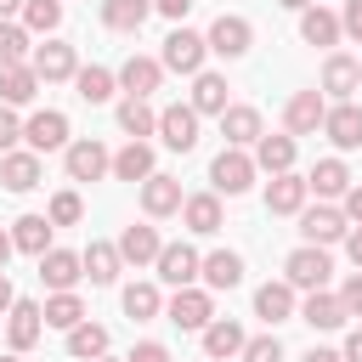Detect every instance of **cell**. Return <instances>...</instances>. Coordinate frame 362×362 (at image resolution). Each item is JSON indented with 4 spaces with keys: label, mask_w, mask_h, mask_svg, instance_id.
Here are the masks:
<instances>
[{
    "label": "cell",
    "mask_w": 362,
    "mask_h": 362,
    "mask_svg": "<svg viewBox=\"0 0 362 362\" xmlns=\"http://www.w3.org/2000/svg\"><path fill=\"white\" fill-rule=\"evenodd\" d=\"M11 305H17V294H11V277L0 272V311H11Z\"/></svg>",
    "instance_id": "54"
},
{
    "label": "cell",
    "mask_w": 362,
    "mask_h": 362,
    "mask_svg": "<svg viewBox=\"0 0 362 362\" xmlns=\"http://www.w3.org/2000/svg\"><path fill=\"white\" fill-rule=\"evenodd\" d=\"M255 170H266V175L294 170V136H260L255 141Z\"/></svg>",
    "instance_id": "25"
},
{
    "label": "cell",
    "mask_w": 362,
    "mask_h": 362,
    "mask_svg": "<svg viewBox=\"0 0 362 362\" xmlns=\"http://www.w3.org/2000/svg\"><path fill=\"white\" fill-rule=\"evenodd\" d=\"M158 136H164V147L192 153V147H198V113H192V102L164 107V113H158Z\"/></svg>",
    "instance_id": "7"
},
{
    "label": "cell",
    "mask_w": 362,
    "mask_h": 362,
    "mask_svg": "<svg viewBox=\"0 0 362 362\" xmlns=\"http://www.w3.org/2000/svg\"><path fill=\"white\" fill-rule=\"evenodd\" d=\"M198 260H204V255H198L192 243H164L153 266H158V277H164L170 288H192V277H198Z\"/></svg>",
    "instance_id": "8"
},
{
    "label": "cell",
    "mask_w": 362,
    "mask_h": 362,
    "mask_svg": "<svg viewBox=\"0 0 362 362\" xmlns=\"http://www.w3.org/2000/svg\"><path fill=\"white\" fill-rule=\"evenodd\" d=\"M40 96V74L23 62V68H0V107H23Z\"/></svg>",
    "instance_id": "17"
},
{
    "label": "cell",
    "mask_w": 362,
    "mask_h": 362,
    "mask_svg": "<svg viewBox=\"0 0 362 362\" xmlns=\"http://www.w3.org/2000/svg\"><path fill=\"white\" fill-rule=\"evenodd\" d=\"M79 266H85L90 283H113V277H119V249H113V243H90V249L79 255Z\"/></svg>",
    "instance_id": "38"
},
{
    "label": "cell",
    "mask_w": 362,
    "mask_h": 362,
    "mask_svg": "<svg viewBox=\"0 0 362 362\" xmlns=\"http://www.w3.org/2000/svg\"><path fill=\"white\" fill-rule=\"evenodd\" d=\"M0 362H23V356H17V351H11V356H0Z\"/></svg>",
    "instance_id": "59"
},
{
    "label": "cell",
    "mask_w": 362,
    "mask_h": 362,
    "mask_svg": "<svg viewBox=\"0 0 362 362\" xmlns=\"http://www.w3.org/2000/svg\"><path fill=\"white\" fill-rule=\"evenodd\" d=\"M0 181H6V192H34L40 187V153H6Z\"/></svg>",
    "instance_id": "18"
},
{
    "label": "cell",
    "mask_w": 362,
    "mask_h": 362,
    "mask_svg": "<svg viewBox=\"0 0 362 362\" xmlns=\"http://www.w3.org/2000/svg\"><path fill=\"white\" fill-rule=\"evenodd\" d=\"M158 79H164V68H158L153 57H130V62L119 68V85H124L130 96H141V102H147V96L158 90Z\"/></svg>",
    "instance_id": "22"
},
{
    "label": "cell",
    "mask_w": 362,
    "mask_h": 362,
    "mask_svg": "<svg viewBox=\"0 0 362 362\" xmlns=\"http://www.w3.org/2000/svg\"><path fill=\"white\" fill-rule=\"evenodd\" d=\"M255 311H260L266 322H288V317H294V288H288V283H260V288H255Z\"/></svg>",
    "instance_id": "30"
},
{
    "label": "cell",
    "mask_w": 362,
    "mask_h": 362,
    "mask_svg": "<svg viewBox=\"0 0 362 362\" xmlns=\"http://www.w3.org/2000/svg\"><path fill=\"white\" fill-rule=\"evenodd\" d=\"M79 215H85L79 192H57V198H51V215H45V221H51V226H74Z\"/></svg>",
    "instance_id": "44"
},
{
    "label": "cell",
    "mask_w": 362,
    "mask_h": 362,
    "mask_svg": "<svg viewBox=\"0 0 362 362\" xmlns=\"http://www.w3.org/2000/svg\"><path fill=\"white\" fill-rule=\"evenodd\" d=\"M339 305H345V317H362V272H351V277H345Z\"/></svg>",
    "instance_id": "47"
},
{
    "label": "cell",
    "mask_w": 362,
    "mask_h": 362,
    "mask_svg": "<svg viewBox=\"0 0 362 362\" xmlns=\"http://www.w3.org/2000/svg\"><path fill=\"white\" fill-rule=\"evenodd\" d=\"M221 136H226V147H249V141H260L266 130H260V113H255V107H226V113H221Z\"/></svg>",
    "instance_id": "24"
},
{
    "label": "cell",
    "mask_w": 362,
    "mask_h": 362,
    "mask_svg": "<svg viewBox=\"0 0 362 362\" xmlns=\"http://www.w3.org/2000/svg\"><path fill=\"white\" fill-rule=\"evenodd\" d=\"M124 317H136V322L158 317V288H153V283H130V288H124Z\"/></svg>",
    "instance_id": "42"
},
{
    "label": "cell",
    "mask_w": 362,
    "mask_h": 362,
    "mask_svg": "<svg viewBox=\"0 0 362 362\" xmlns=\"http://www.w3.org/2000/svg\"><path fill=\"white\" fill-rule=\"evenodd\" d=\"M124 362H170V351H164L158 339H141V345H136V351H130Z\"/></svg>",
    "instance_id": "48"
},
{
    "label": "cell",
    "mask_w": 362,
    "mask_h": 362,
    "mask_svg": "<svg viewBox=\"0 0 362 362\" xmlns=\"http://www.w3.org/2000/svg\"><path fill=\"white\" fill-rule=\"evenodd\" d=\"M96 362H107V356H96Z\"/></svg>",
    "instance_id": "60"
},
{
    "label": "cell",
    "mask_w": 362,
    "mask_h": 362,
    "mask_svg": "<svg viewBox=\"0 0 362 362\" xmlns=\"http://www.w3.org/2000/svg\"><path fill=\"white\" fill-rule=\"evenodd\" d=\"M113 249H119V260L147 266V260H158V249H164V243H158V232H153V226H124Z\"/></svg>",
    "instance_id": "20"
},
{
    "label": "cell",
    "mask_w": 362,
    "mask_h": 362,
    "mask_svg": "<svg viewBox=\"0 0 362 362\" xmlns=\"http://www.w3.org/2000/svg\"><path fill=\"white\" fill-rule=\"evenodd\" d=\"M164 317H170L175 328H198V334H204V328L215 322V305H209V294H204V288H175V294H170V305H164Z\"/></svg>",
    "instance_id": "5"
},
{
    "label": "cell",
    "mask_w": 362,
    "mask_h": 362,
    "mask_svg": "<svg viewBox=\"0 0 362 362\" xmlns=\"http://www.w3.org/2000/svg\"><path fill=\"white\" fill-rule=\"evenodd\" d=\"M181 215H187V232H198V238H209V232H221V198H215V192H198V198H181Z\"/></svg>",
    "instance_id": "27"
},
{
    "label": "cell",
    "mask_w": 362,
    "mask_h": 362,
    "mask_svg": "<svg viewBox=\"0 0 362 362\" xmlns=\"http://www.w3.org/2000/svg\"><path fill=\"white\" fill-rule=\"evenodd\" d=\"M305 362H345V356H339V351H317V345H311V351H305Z\"/></svg>",
    "instance_id": "55"
},
{
    "label": "cell",
    "mask_w": 362,
    "mask_h": 362,
    "mask_svg": "<svg viewBox=\"0 0 362 362\" xmlns=\"http://www.w3.org/2000/svg\"><path fill=\"white\" fill-rule=\"evenodd\" d=\"M300 322H311V328H345V305H339V294L317 288V294L300 305Z\"/></svg>",
    "instance_id": "31"
},
{
    "label": "cell",
    "mask_w": 362,
    "mask_h": 362,
    "mask_svg": "<svg viewBox=\"0 0 362 362\" xmlns=\"http://www.w3.org/2000/svg\"><path fill=\"white\" fill-rule=\"evenodd\" d=\"M11 249H23V255L40 260V255L51 249V221H45V215H23V221L11 226Z\"/></svg>",
    "instance_id": "29"
},
{
    "label": "cell",
    "mask_w": 362,
    "mask_h": 362,
    "mask_svg": "<svg viewBox=\"0 0 362 362\" xmlns=\"http://www.w3.org/2000/svg\"><path fill=\"white\" fill-rule=\"evenodd\" d=\"M192 113H226V79L221 74H192Z\"/></svg>",
    "instance_id": "34"
},
{
    "label": "cell",
    "mask_w": 362,
    "mask_h": 362,
    "mask_svg": "<svg viewBox=\"0 0 362 362\" xmlns=\"http://www.w3.org/2000/svg\"><path fill=\"white\" fill-rule=\"evenodd\" d=\"M17 141H23V124H17V113H11V107H0V158H6Z\"/></svg>",
    "instance_id": "46"
},
{
    "label": "cell",
    "mask_w": 362,
    "mask_h": 362,
    "mask_svg": "<svg viewBox=\"0 0 362 362\" xmlns=\"http://www.w3.org/2000/svg\"><path fill=\"white\" fill-rule=\"evenodd\" d=\"M204 34H192V28H175L170 40H164V57H158V68H175V74H204Z\"/></svg>",
    "instance_id": "3"
},
{
    "label": "cell",
    "mask_w": 362,
    "mask_h": 362,
    "mask_svg": "<svg viewBox=\"0 0 362 362\" xmlns=\"http://www.w3.org/2000/svg\"><path fill=\"white\" fill-rule=\"evenodd\" d=\"M362 85V68H356V57H328L322 62V90L328 96H339V102H351V90Z\"/></svg>",
    "instance_id": "23"
},
{
    "label": "cell",
    "mask_w": 362,
    "mask_h": 362,
    "mask_svg": "<svg viewBox=\"0 0 362 362\" xmlns=\"http://www.w3.org/2000/svg\"><path fill=\"white\" fill-rule=\"evenodd\" d=\"M238 356L243 362H283V345H277V334H260V339H243Z\"/></svg>",
    "instance_id": "45"
},
{
    "label": "cell",
    "mask_w": 362,
    "mask_h": 362,
    "mask_svg": "<svg viewBox=\"0 0 362 362\" xmlns=\"http://www.w3.org/2000/svg\"><path fill=\"white\" fill-rule=\"evenodd\" d=\"M23 57H28V28L0 23V68H23Z\"/></svg>",
    "instance_id": "43"
},
{
    "label": "cell",
    "mask_w": 362,
    "mask_h": 362,
    "mask_svg": "<svg viewBox=\"0 0 362 362\" xmlns=\"http://www.w3.org/2000/svg\"><path fill=\"white\" fill-rule=\"evenodd\" d=\"M113 175H119V181H147V175H153V147H147V141L119 147V153H113Z\"/></svg>",
    "instance_id": "35"
},
{
    "label": "cell",
    "mask_w": 362,
    "mask_h": 362,
    "mask_svg": "<svg viewBox=\"0 0 362 362\" xmlns=\"http://www.w3.org/2000/svg\"><path fill=\"white\" fill-rule=\"evenodd\" d=\"M322 130H328V141H334V147H345V153H351V147H362V107H356V102L328 107V113H322Z\"/></svg>",
    "instance_id": "12"
},
{
    "label": "cell",
    "mask_w": 362,
    "mask_h": 362,
    "mask_svg": "<svg viewBox=\"0 0 362 362\" xmlns=\"http://www.w3.org/2000/svg\"><path fill=\"white\" fill-rule=\"evenodd\" d=\"M277 6H288V11H305V6H317V0H277Z\"/></svg>",
    "instance_id": "58"
},
{
    "label": "cell",
    "mask_w": 362,
    "mask_h": 362,
    "mask_svg": "<svg viewBox=\"0 0 362 362\" xmlns=\"http://www.w3.org/2000/svg\"><path fill=\"white\" fill-rule=\"evenodd\" d=\"M79 277H85V266H79L74 249H45V255H40V283H51L57 294H68Z\"/></svg>",
    "instance_id": "11"
},
{
    "label": "cell",
    "mask_w": 362,
    "mask_h": 362,
    "mask_svg": "<svg viewBox=\"0 0 362 362\" xmlns=\"http://www.w3.org/2000/svg\"><path fill=\"white\" fill-rule=\"evenodd\" d=\"M345 255H351V266L362 272V226H356V232H345Z\"/></svg>",
    "instance_id": "52"
},
{
    "label": "cell",
    "mask_w": 362,
    "mask_h": 362,
    "mask_svg": "<svg viewBox=\"0 0 362 362\" xmlns=\"http://www.w3.org/2000/svg\"><path fill=\"white\" fill-rule=\"evenodd\" d=\"M40 311H45V328H62V334L85 322V305H79V294H74V288H68V294H51Z\"/></svg>",
    "instance_id": "36"
},
{
    "label": "cell",
    "mask_w": 362,
    "mask_h": 362,
    "mask_svg": "<svg viewBox=\"0 0 362 362\" xmlns=\"http://www.w3.org/2000/svg\"><path fill=\"white\" fill-rule=\"evenodd\" d=\"M141 209H147V215H170V209H181V181L153 170V175L141 181Z\"/></svg>",
    "instance_id": "19"
},
{
    "label": "cell",
    "mask_w": 362,
    "mask_h": 362,
    "mask_svg": "<svg viewBox=\"0 0 362 362\" xmlns=\"http://www.w3.org/2000/svg\"><path fill=\"white\" fill-rule=\"evenodd\" d=\"M300 40H305V45H334V40H339V17L322 11V6H305V11H300Z\"/></svg>",
    "instance_id": "33"
},
{
    "label": "cell",
    "mask_w": 362,
    "mask_h": 362,
    "mask_svg": "<svg viewBox=\"0 0 362 362\" xmlns=\"http://www.w3.org/2000/svg\"><path fill=\"white\" fill-rule=\"evenodd\" d=\"M68 356H74V362H96V356H107V328H102V322H79V328H68Z\"/></svg>",
    "instance_id": "32"
},
{
    "label": "cell",
    "mask_w": 362,
    "mask_h": 362,
    "mask_svg": "<svg viewBox=\"0 0 362 362\" xmlns=\"http://www.w3.org/2000/svg\"><path fill=\"white\" fill-rule=\"evenodd\" d=\"M356 68H362V62H356Z\"/></svg>",
    "instance_id": "61"
},
{
    "label": "cell",
    "mask_w": 362,
    "mask_h": 362,
    "mask_svg": "<svg viewBox=\"0 0 362 362\" xmlns=\"http://www.w3.org/2000/svg\"><path fill=\"white\" fill-rule=\"evenodd\" d=\"M305 192H317V198H345V192H351V170H345L339 158H322V164L305 175Z\"/></svg>",
    "instance_id": "26"
},
{
    "label": "cell",
    "mask_w": 362,
    "mask_h": 362,
    "mask_svg": "<svg viewBox=\"0 0 362 362\" xmlns=\"http://www.w3.org/2000/svg\"><path fill=\"white\" fill-rule=\"evenodd\" d=\"M266 209H272V215H300V209H305V175H294V170L272 175V187H266Z\"/></svg>",
    "instance_id": "13"
},
{
    "label": "cell",
    "mask_w": 362,
    "mask_h": 362,
    "mask_svg": "<svg viewBox=\"0 0 362 362\" xmlns=\"http://www.w3.org/2000/svg\"><path fill=\"white\" fill-rule=\"evenodd\" d=\"M153 11H164V17H175V23H181V17L192 11V0H153Z\"/></svg>",
    "instance_id": "50"
},
{
    "label": "cell",
    "mask_w": 362,
    "mask_h": 362,
    "mask_svg": "<svg viewBox=\"0 0 362 362\" xmlns=\"http://www.w3.org/2000/svg\"><path fill=\"white\" fill-rule=\"evenodd\" d=\"M17 11H23V0H0V23H11Z\"/></svg>",
    "instance_id": "56"
},
{
    "label": "cell",
    "mask_w": 362,
    "mask_h": 362,
    "mask_svg": "<svg viewBox=\"0 0 362 362\" xmlns=\"http://www.w3.org/2000/svg\"><path fill=\"white\" fill-rule=\"evenodd\" d=\"M6 260H11V232H0V272H6Z\"/></svg>",
    "instance_id": "57"
},
{
    "label": "cell",
    "mask_w": 362,
    "mask_h": 362,
    "mask_svg": "<svg viewBox=\"0 0 362 362\" xmlns=\"http://www.w3.org/2000/svg\"><path fill=\"white\" fill-rule=\"evenodd\" d=\"M74 90H79V102H107V96H113V74L90 62V68L74 74Z\"/></svg>",
    "instance_id": "39"
},
{
    "label": "cell",
    "mask_w": 362,
    "mask_h": 362,
    "mask_svg": "<svg viewBox=\"0 0 362 362\" xmlns=\"http://www.w3.org/2000/svg\"><path fill=\"white\" fill-rule=\"evenodd\" d=\"M147 17H153V0H102V23L119 34H136Z\"/></svg>",
    "instance_id": "28"
},
{
    "label": "cell",
    "mask_w": 362,
    "mask_h": 362,
    "mask_svg": "<svg viewBox=\"0 0 362 362\" xmlns=\"http://www.w3.org/2000/svg\"><path fill=\"white\" fill-rule=\"evenodd\" d=\"M23 141H28V153H57V147H68V113L40 107V113L23 124Z\"/></svg>",
    "instance_id": "4"
},
{
    "label": "cell",
    "mask_w": 362,
    "mask_h": 362,
    "mask_svg": "<svg viewBox=\"0 0 362 362\" xmlns=\"http://www.w3.org/2000/svg\"><path fill=\"white\" fill-rule=\"evenodd\" d=\"M339 215H345V221H356V226H362V187H351V192H345V209H339Z\"/></svg>",
    "instance_id": "51"
},
{
    "label": "cell",
    "mask_w": 362,
    "mask_h": 362,
    "mask_svg": "<svg viewBox=\"0 0 362 362\" xmlns=\"http://www.w3.org/2000/svg\"><path fill=\"white\" fill-rule=\"evenodd\" d=\"M198 277H204L209 288H238V283H243V260H238L232 249H215V255L198 260Z\"/></svg>",
    "instance_id": "21"
},
{
    "label": "cell",
    "mask_w": 362,
    "mask_h": 362,
    "mask_svg": "<svg viewBox=\"0 0 362 362\" xmlns=\"http://www.w3.org/2000/svg\"><path fill=\"white\" fill-rule=\"evenodd\" d=\"M57 23H62V0H23V28L51 34Z\"/></svg>",
    "instance_id": "41"
},
{
    "label": "cell",
    "mask_w": 362,
    "mask_h": 362,
    "mask_svg": "<svg viewBox=\"0 0 362 362\" xmlns=\"http://www.w3.org/2000/svg\"><path fill=\"white\" fill-rule=\"evenodd\" d=\"M107 170H113V158L102 141H68V175L74 181H102Z\"/></svg>",
    "instance_id": "9"
},
{
    "label": "cell",
    "mask_w": 362,
    "mask_h": 362,
    "mask_svg": "<svg viewBox=\"0 0 362 362\" xmlns=\"http://www.w3.org/2000/svg\"><path fill=\"white\" fill-rule=\"evenodd\" d=\"M283 272H288V288H328V272H334V260H328V249H317V243H300L288 260H283Z\"/></svg>",
    "instance_id": "1"
},
{
    "label": "cell",
    "mask_w": 362,
    "mask_h": 362,
    "mask_svg": "<svg viewBox=\"0 0 362 362\" xmlns=\"http://www.w3.org/2000/svg\"><path fill=\"white\" fill-rule=\"evenodd\" d=\"M322 113H328V107H322V96H317V90H294V96H288L283 124H288V136H311V130L322 124Z\"/></svg>",
    "instance_id": "15"
},
{
    "label": "cell",
    "mask_w": 362,
    "mask_h": 362,
    "mask_svg": "<svg viewBox=\"0 0 362 362\" xmlns=\"http://www.w3.org/2000/svg\"><path fill=\"white\" fill-rule=\"evenodd\" d=\"M204 45H209L215 57H243V51L255 45V28H249L243 17H226V11H221V17L209 23V34H204Z\"/></svg>",
    "instance_id": "6"
},
{
    "label": "cell",
    "mask_w": 362,
    "mask_h": 362,
    "mask_svg": "<svg viewBox=\"0 0 362 362\" xmlns=\"http://www.w3.org/2000/svg\"><path fill=\"white\" fill-rule=\"evenodd\" d=\"M28 68L40 74V85H51V79H74V74H79V62H74V45H57V40H51V45H40Z\"/></svg>",
    "instance_id": "14"
},
{
    "label": "cell",
    "mask_w": 362,
    "mask_h": 362,
    "mask_svg": "<svg viewBox=\"0 0 362 362\" xmlns=\"http://www.w3.org/2000/svg\"><path fill=\"white\" fill-rule=\"evenodd\" d=\"M345 232H351V226H345V215H339V209H328V204H317V209H305V215H300V238H305V243H317V249H322V243H339Z\"/></svg>",
    "instance_id": "10"
},
{
    "label": "cell",
    "mask_w": 362,
    "mask_h": 362,
    "mask_svg": "<svg viewBox=\"0 0 362 362\" xmlns=\"http://www.w3.org/2000/svg\"><path fill=\"white\" fill-rule=\"evenodd\" d=\"M339 34L362 40V0H345V17H339Z\"/></svg>",
    "instance_id": "49"
},
{
    "label": "cell",
    "mask_w": 362,
    "mask_h": 362,
    "mask_svg": "<svg viewBox=\"0 0 362 362\" xmlns=\"http://www.w3.org/2000/svg\"><path fill=\"white\" fill-rule=\"evenodd\" d=\"M6 317H11V322H6V334H11V351H28V345L40 339V328H45V311H40L34 300H17Z\"/></svg>",
    "instance_id": "16"
},
{
    "label": "cell",
    "mask_w": 362,
    "mask_h": 362,
    "mask_svg": "<svg viewBox=\"0 0 362 362\" xmlns=\"http://www.w3.org/2000/svg\"><path fill=\"white\" fill-rule=\"evenodd\" d=\"M119 124L130 130V141H141V136H153V130H158V113H153L141 96H124V102H119Z\"/></svg>",
    "instance_id": "37"
},
{
    "label": "cell",
    "mask_w": 362,
    "mask_h": 362,
    "mask_svg": "<svg viewBox=\"0 0 362 362\" xmlns=\"http://www.w3.org/2000/svg\"><path fill=\"white\" fill-rule=\"evenodd\" d=\"M209 181H215V192L238 198V192H249V187H255V158H249L243 147H226V153L209 164Z\"/></svg>",
    "instance_id": "2"
},
{
    "label": "cell",
    "mask_w": 362,
    "mask_h": 362,
    "mask_svg": "<svg viewBox=\"0 0 362 362\" xmlns=\"http://www.w3.org/2000/svg\"><path fill=\"white\" fill-rule=\"evenodd\" d=\"M204 351L209 356H238L243 351V328L238 322H209L204 328Z\"/></svg>",
    "instance_id": "40"
},
{
    "label": "cell",
    "mask_w": 362,
    "mask_h": 362,
    "mask_svg": "<svg viewBox=\"0 0 362 362\" xmlns=\"http://www.w3.org/2000/svg\"><path fill=\"white\" fill-rule=\"evenodd\" d=\"M345 362H362V328H351V339H345Z\"/></svg>",
    "instance_id": "53"
}]
</instances>
